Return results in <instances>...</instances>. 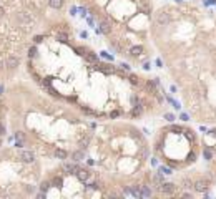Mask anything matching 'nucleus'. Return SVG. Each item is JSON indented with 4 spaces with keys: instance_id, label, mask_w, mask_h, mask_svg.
<instances>
[{
    "instance_id": "obj_1",
    "label": "nucleus",
    "mask_w": 216,
    "mask_h": 199,
    "mask_svg": "<svg viewBox=\"0 0 216 199\" xmlns=\"http://www.w3.org/2000/svg\"><path fill=\"white\" fill-rule=\"evenodd\" d=\"M158 191H160V192H163V194H175V192H176V186L163 181L161 184L158 186Z\"/></svg>"
},
{
    "instance_id": "obj_2",
    "label": "nucleus",
    "mask_w": 216,
    "mask_h": 199,
    "mask_svg": "<svg viewBox=\"0 0 216 199\" xmlns=\"http://www.w3.org/2000/svg\"><path fill=\"white\" fill-rule=\"evenodd\" d=\"M75 174L82 183H86L90 179V169H86V168H78V169L75 171Z\"/></svg>"
},
{
    "instance_id": "obj_3",
    "label": "nucleus",
    "mask_w": 216,
    "mask_h": 199,
    "mask_svg": "<svg viewBox=\"0 0 216 199\" xmlns=\"http://www.w3.org/2000/svg\"><path fill=\"white\" fill-rule=\"evenodd\" d=\"M18 156H20V159L23 163H33L35 161V154L32 151H27V149H22L20 153H18Z\"/></svg>"
},
{
    "instance_id": "obj_4",
    "label": "nucleus",
    "mask_w": 216,
    "mask_h": 199,
    "mask_svg": "<svg viewBox=\"0 0 216 199\" xmlns=\"http://www.w3.org/2000/svg\"><path fill=\"white\" fill-rule=\"evenodd\" d=\"M97 70L103 71L105 75H110V73H115L116 71V67H113L110 63H97Z\"/></svg>"
},
{
    "instance_id": "obj_5",
    "label": "nucleus",
    "mask_w": 216,
    "mask_h": 199,
    "mask_svg": "<svg viewBox=\"0 0 216 199\" xmlns=\"http://www.w3.org/2000/svg\"><path fill=\"white\" fill-rule=\"evenodd\" d=\"M209 179H200V181H196L194 183V189H196V191L198 192H205L206 189L209 188Z\"/></svg>"
},
{
    "instance_id": "obj_6",
    "label": "nucleus",
    "mask_w": 216,
    "mask_h": 199,
    "mask_svg": "<svg viewBox=\"0 0 216 199\" xmlns=\"http://www.w3.org/2000/svg\"><path fill=\"white\" fill-rule=\"evenodd\" d=\"M110 32H112V27H110V23H108L106 20H101L100 22V27L97 28V33H103V35H110Z\"/></svg>"
},
{
    "instance_id": "obj_7",
    "label": "nucleus",
    "mask_w": 216,
    "mask_h": 199,
    "mask_svg": "<svg viewBox=\"0 0 216 199\" xmlns=\"http://www.w3.org/2000/svg\"><path fill=\"white\" fill-rule=\"evenodd\" d=\"M170 20H171V18H170V15L166 13V12H160V13L156 15V22H158V23H161V25L170 23Z\"/></svg>"
},
{
    "instance_id": "obj_8",
    "label": "nucleus",
    "mask_w": 216,
    "mask_h": 199,
    "mask_svg": "<svg viewBox=\"0 0 216 199\" xmlns=\"http://www.w3.org/2000/svg\"><path fill=\"white\" fill-rule=\"evenodd\" d=\"M83 57H85V60L88 61V63H98V57H97V53H93V52H86Z\"/></svg>"
},
{
    "instance_id": "obj_9",
    "label": "nucleus",
    "mask_w": 216,
    "mask_h": 199,
    "mask_svg": "<svg viewBox=\"0 0 216 199\" xmlns=\"http://www.w3.org/2000/svg\"><path fill=\"white\" fill-rule=\"evenodd\" d=\"M138 7H140L141 10L145 12V13H150V12H151V5H150V2H148V0H140Z\"/></svg>"
},
{
    "instance_id": "obj_10",
    "label": "nucleus",
    "mask_w": 216,
    "mask_h": 199,
    "mask_svg": "<svg viewBox=\"0 0 216 199\" xmlns=\"http://www.w3.org/2000/svg\"><path fill=\"white\" fill-rule=\"evenodd\" d=\"M18 63H20V60H18L17 57H10V58L7 60V67H8V68H17Z\"/></svg>"
},
{
    "instance_id": "obj_11",
    "label": "nucleus",
    "mask_w": 216,
    "mask_h": 199,
    "mask_svg": "<svg viewBox=\"0 0 216 199\" xmlns=\"http://www.w3.org/2000/svg\"><path fill=\"white\" fill-rule=\"evenodd\" d=\"M141 113H143V108H141L140 101H138V105H135V106H133V110H131V116H133V118H136V116H140Z\"/></svg>"
},
{
    "instance_id": "obj_12",
    "label": "nucleus",
    "mask_w": 216,
    "mask_h": 199,
    "mask_svg": "<svg viewBox=\"0 0 216 199\" xmlns=\"http://www.w3.org/2000/svg\"><path fill=\"white\" fill-rule=\"evenodd\" d=\"M53 154H55V158H58V159H67V156H68V153H67L65 149H55Z\"/></svg>"
},
{
    "instance_id": "obj_13",
    "label": "nucleus",
    "mask_w": 216,
    "mask_h": 199,
    "mask_svg": "<svg viewBox=\"0 0 216 199\" xmlns=\"http://www.w3.org/2000/svg\"><path fill=\"white\" fill-rule=\"evenodd\" d=\"M48 5H50L52 8H62L63 7V0H48Z\"/></svg>"
},
{
    "instance_id": "obj_14",
    "label": "nucleus",
    "mask_w": 216,
    "mask_h": 199,
    "mask_svg": "<svg viewBox=\"0 0 216 199\" xmlns=\"http://www.w3.org/2000/svg\"><path fill=\"white\" fill-rule=\"evenodd\" d=\"M78 168H80V166H76L75 163H67V164H63V169L68 171V173H75Z\"/></svg>"
},
{
    "instance_id": "obj_15",
    "label": "nucleus",
    "mask_w": 216,
    "mask_h": 199,
    "mask_svg": "<svg viewBox=\"0 0 216 199\" xmlns=\"http://www.w3.org/2000/svg\"><path fill=\"white\" fill-rule=\"evenodd\" d=\"M151 181H153V184H156V188H158V186L163 183V174H161V173H158V174H153V178H151Z\"/></svg>"
},
{
    "instance_id": "obj_16",
    "label": "nucleus",
    "mask_w": 216,
    "mask_h": 199,
    "mask_svg": "<svg viewBox=\"0 0 216 199\" xmlns=\"http://www.w3.org/2000/svg\"><path fill=\"white\" fill-rule=\"evenodd\" d=\"M130 194L131 196H135V198H141V191H140V186H131L130 188Z\"/></svg>"
},
{
    "instance_id": "obj_17",
    "label": "nucleus",
    "mask_w": 216,
    "mask_h": 199,
    "mask_svg": "<svg viewBox=\"0 0 216 199\" xmlns=\"http://www.w3.org/2000/svg\"><path fill=\"white\" fill-rule=\"evenodd\" d=\"M140 191H141V196H143V198H150L151 196L150 186H140Z\"/></svg>"
},
{
    "instance_id": "obj_18",
    "label": "nucleus",
    "mask_w": 216,
    "mask_h": 199,
    "mask_svg": "<svg viewBox=\"0 0 216 199\" xmlns=\"http://www.w3.org/2000/svg\"><path fill=\"white\" fill-rule=\"evenodd\" d=\"M83 156H85V154H83V151H75V153L72 154V159L76 163V161H82Z\"/></svg>"
},
{
    "instance_id": "obj_19",
    "label": "nucleus",
    "mask_w": 216,
    "mask_h": 199,
    "mask_svg": "<svg viewBox=\"0 0 216 199\" xmlns=\"http://www.w3.org/2000/svg\"><path fill=\"white\" fill-rule=\"evenodd\" d=\"M203 154H205V159H211V156H213V149L209 148V146H205V149H203Z\"/></svg>"
},
{
    "instance_id": "obj_20",
    "label": "nucleus",
    "mask_w": 216,
    "mask_h": 199,
    "mask_svg": "<svg viewBox=\"0 0 216 199\" xmlns=\"http://www.w3.org/2000/svg\"><path fill=\"white\" fill-rule=\"evenodd\" d=\"M57 38L60 40V42H63V43L68 42V35H67L65 32H58V33H57Z\"/></svg>"
},
{
    "instance_id": "obj_21",
    "label": "nucleus",
    "mask_w": 216,
    "mask_h": 199,
    "mask_svg": "<svg viewBox=\"0 0 216 199\" xmlns=\"http://www.w3.org/2000/svg\"><path fill=\"white\" fill-rule=\"evenodd\" d=\"M130 82L133 83V85H138V86L141 85V78L136 76V75H130Z\"/></svg>"
},
{
    "instance_id": "obj_22",
    "label": "nucleus",
    "mask_w": 216,
    "mask_h": 199,
    "mask_svg": "<svg viewBox=\"0 0 216 199\" xmlns=\"http://www.w3.org/2000/svg\"><path fill=\"white\" fill-rule=\"evenodd\" d=\"M130 52H131V55H133V57H138V55H141L143 48H141V46H133V48L130 50Z\"/></svg>"
},
{
    "instance_id": "obj_23",
    "label": "nucleus",
    "mask_w": 216,
    "mask_h": 199,
    "mask_svg": "<svg viewBox=\"0 0 216 199\" xmlns=\"http://www.w3.org/2000/svg\"><path fill=\"white\" fill-rule=\"evenodd\" d=\"M158 173H161V174H171V169L170 168H165V166H161L158 169Z\"/></svg>"
},
{
    "instance_id": "obj_24",
    "label": "nucleus",
    "mask_w": 216,
    "mask_h": 199,
    "mask_svg": "<svg viewBox=\"0 0 216 199\" xmlns=\"http://www.w3.org/2000/svg\"><path fill=\"white\" fill-rule=\"evenodd\" d=\"M28 57L30 58H35L37 57V48H35V46H32V48L28 50Z\"/></svg>"
},
{
    "instance_id": "obj_25",
    "label": "nucleus",
    "mask_w": 216,
    "mask_h": 199,
    "mask_svg": "<svg viewBox=\"0 0 216 199\" xmlns=\"http://www.w3.org/2000/svg\"><path fill=\"white\" fill-rule=\"evenodd\" d=\"M165 120L171 123V121H175V114H171V113H165Z\"/></svg>"
},
{
    "instance_id": "obj_26",
    "label": "nucleus",
    "mask_w": 216,
    "mask_h": 199,
    "mask_svg": "<svg viewBox=\"0 0 216 199\" xmlns=\"http://www.w3.org/2000/svg\"><path fill=\"white\" fill-rule=\"evenodd\" d=\"M101 57H103L105 60H110V61L113 60V57H112V55H110V53H106V52H101Z\"/></svg>"
},
{
    "instance_id": "obj_27",
    "label": "nucleus",
    "mask_w": 216,
    "mask_h": 199,
    "mask_svg": "<svg viewBox=\"0 0 216 199\" xmlns=\"http://www.w3.org/2000/svg\"><path fill=\"white\" fill-rule=\"evenodd\" d=\"M120 114H122V113H120V111H112V113L108 114V118H112V120H113V118H118Z\"/></svg>"
},
{
    "instance_id": "obj_28",
    "label": "nucleus",
    "mask_w": 216,
    "mask_h": 199,
    "mask_svg": "<svg viewBox=\"0 0 216 199\" xmlns=\"http://www.w3.org/2000/svg\"><path fill=\"white\" fill-rule=\"evenodd\" d=\"M75 50H76V53H78V55H85V53H86V50L82 48V46H76Z\"/></svg>"
},
{
    "instance_id": "obj_29",
    "label": "nucleus",
    "mask_w": 216,
    "mask_h": 199,
    "mask_svg": "<svg viewBox=\"0 0 216 199\" xmlns=\"http://www.w3.org/2000/svg\"><path fill=\"white\" fill-rule=\"evenodd\" d=\"M48 186H50V184H48V181H43V183H42V186H40V188H42V191L45 192V191H47V189H48Z\"/></svg>"
},
{
    "instance_id": "obj_30",
    "label": "nucleus",
    "mask_w": 216,
    "mask_h": 199,
    "mask_svg": "<svg viewBox=\"0 0 216 199\" xmlns=\"http://www.w3.org/2000/svg\"><path fill=\"white\" fill-rule=\"evenodd\" d=\"M141 156H143V158H148V148H143V149H141Z\"/></svg>"
},
{
    "instance_id": "obj_31",
    "label": "nucleus",
    "mask_w": 216,
    "mask_h": 199,
    "mask_svg": "<svg viewBox=\"0 0 216 199\" xmlns=\"http://www.w3.org/2000/svg\"><path fill=\"white\" fill-rule=\"evenodd\" d=\"M42 40H43V37H42V35H37L35 38H33V42H35V43H40Z\"/></svg>"
},
{
    "instance_id": "obj_32",
    "label": "nucleus",
    "mask_w": 216,
    "mask_h": 199,
    "mask_svg": "<svg viewBox=\"0 0 216 199\" xmlns=\"http://www.w3.org/2000/svg\"><path fill=\"white\" fill-rule=\"evenodd\" d=\"M194 158H196V154H194V153L188 154V161H191V163H193V161H194Z\"/></svg>"
},
{
    "instance_id": "obj_33",
    "label": "nucleus",
    "mask_w": 216,
    "mask_h": 199,
    "mask_svg": "<svg viewBox=\"0 0 216 199\" xmlns=\"http://www.w3.org/2000/svg\"><path fill=\"white\" fill-rule=\"evenodd\" d=\"M86 22H88V25H92V27H93V18H86Z\"/></svg>"
},
{
    "instance_id": "obj_34",
    "label": "nucleus",
    "mask_w": 216,
    "mask_h": 199,
    "mask_svg": "<svg viewBox=\"0 0 216 199\" xmlns=\"http://www.w3.org/2000/svg\"><path fill=\"white\" fill-rule=\"evenodd\" d=\"M4 131H5V128H4V124H0V136L4 135Z\"/></svg>"
},
{
    "instance_id": "obj_35",
    "label": "nucleus",
    "mask_w": 216,
    "mask_h": 199,
    "mask_svg": "<svg viewBox=\"0 0 216 199\" xmlns=\"http://www.w3.org/2000/svg\"><path fill=\"white\" fill-rule=\"evenodd\" d=\"M70 13H72V15H75V13H76V8H75V7H72V10H70Z\"/></svg>"
},
{
    "instance_id": "obj_36",
    "label": "nucleus",
    "mask_w": 216,
    "mask_h": 199,
    "mask_svg": "<svg viewBox=\"0 0 216 199\" xmlns=\"http://www.w3.org/2000/svg\"><path fill=\"white\" fill-rule=\"evenodd\" d=\"M2 15H4V8H0V17H2Z\"/></svg>"
},
{
    "instance_id": "obj_37",
    "label": "nucleus",
    "mask_w": 216,
    "mask_h": 199,
    "mask_svg": "<svg viewBox=\"0 0 216 199\" xmlns=\"http://www.w3.org/2000/svg\"><path fill=\"white\" fill-rule=\"evenodd\" d=\"M0 144H2V139H0Z\"/></svg>"
},
{
    "instance_id": "obj_38",
    "label": "nucleus",
    "mask_w": 216,
    "mask_h": 199,
    "mask_svg": "<svg viewBox=\"0 0 216 199\" xmlns=\"http://www.w3.org/2000/svg\"><path fill=\"white\" fill-rule=\"evenodd\" d=\"M176 2H181V0H176Z\"/></svg>"
}]
</instances>
